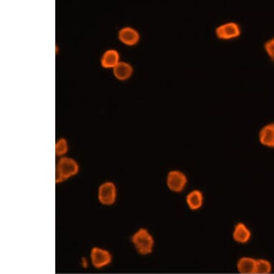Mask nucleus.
Wrapping results in <instances>:
<instances>
[{
	"label": "nucleus",
	"mask_w": 274,
	"mask_h": 274,
	"mask_svg": "<svg viewBox=\"0 0 274 274\" xmlns=\"http://www.w3.org/2000/svg\"><path fill=\"white\" fill-rule=\"evenodd\" d=\"M131 240L139 254L148 256L153 253L155 248V237L148 229L145 228L138 229L133 234Z\"/></svg>",
	"instance_id": "1"
},
{
	"label": "nucleus",
	"mask_w": 274,
	"mask_h": 274,
	"mask_svg": "<svg viewBox=\"0 0 274 274\" xmlns=\"http://www.w3.org/2000/svg\"><path fill=\"white\" fill-rule=\"evenodd\" d=\"M79 164L74 158L63 157L60 158L56 165L55 182L61 183L78 173Z\"/></svg>",
	"instance_id": "2"
},
{
	"label": "nucleus",
	"mask_w": 274,
	"mask_h": 274,
	"mask_svg": "<svg viewBox=\"0 0 274 274\" xmlns=\"http://www.w3.org/2000/svg\"><path fill=\"white\" fill-rule=\"evenodd\" d=\"M188 184V176L180 169H172L168 172L166 177V185L168 189L172 193H182Z\"/></svg>",
	"instance_id": "3"
},
{
	"label": "nucleus",
	"mask_w": 274,
	"mask_h": 274,
	"mask_svg": "<svg viewBox=\"0 0 274 274\" xmlns=\"http://www.w3.org/2000/svg\"><path fill=\"white\" fill-rule=\"evenodd\" d=\"M117 188L113 182L107 181L101 184L98 190V199L102 205L110 206L117 201Z\"/></svg>",
	"instance_id": "4"
},
{
	"label": "nucleus",
	"mask_w": 274,
	"mask_h": 274,
	"mask_svg": "<svg viewBox=\"0 0 274 274\" xmlns=\"http://www.w3.org/2000/svg\"><path fill=\"white\" fill-rule=\"evenodd\" d=\"M92 265L96 269H103L110 265L112 262V253L107 249L101 247H93L90 253Z\"/></svg>",
	"instance_id": "5"
},
{
	"label": "nucleus",
	"mask_w": 274,
	"mask_h": 274,
	"mask_svg": "<svg viewBox=\"0 0 274 274\" xmlns=\"http://www.w3.org/2000/svg\"><path fill=\"white\" fill-rule=\"evenodd\" d=\"M215 34L219 39H229L238 37L241 34L240 25L235 22H229L219 25L215 29Z\"/></svg>",
	"instance_id": "6"
},
{
	"label": "nucleus",
	"mask_w": 274,
	"mask_h": 274,
	"mask_svg": "<svg viewBox=\"0 0 274 274\" xmlns=\"http://www.w3.org/2000/svg\"><path fill=\"white\" fill-rule=\"evenodd\" d=\"M232 237L234 241L239 244H245L251 240L252 232L243 222L236 223L233 230Z\"/></svg>",
	"instance_id": "7"
},
{
	"label": "nucleus",
	"mask_w": 274,
	"mask_h": 274,
	"mask_svg": "<svg viewBox=\"0 0 274 274\" xmlns=\"http://www.w3.org/2000/svg\"><path fill=\"white\" fill-rule=\"evenodd\" d=\"M118 39L128 46L137 45L140 39V35L137 30L131 27H123L118 33Z\"/></svg>",
	"instance_id": "8"
},
{
	"label": "nucleus",
	"mask_w": 274,
	"mask_h": 274,
	"mask_svg": "<svg viewBox=\"0 0 274 274\" xmlns=\"http://www.w3.org/2000/svg\"><path fill=\"white\" fill-rule=\"evenodd\" d=\"M185 202L188 208L192 211L200 210L205 202L203 193L198 189L193 190L187 195Z\"/></svg>",
	"instance_id": "9"
},
{
	"label": "nucleus",
	"mask_w": 274,
	"mask_h": 274,
	"mask_svg": "<svg viewBox=\"0 0 274 274\" xmlns=\"http://www.w3.org/2000/svg\"><path fill=\"white\" fill-rule=\"evenodd\" d=\"M259 141L265 147L274 148V123L263 126L259 131Z\"/></svg>",
	"instance_id": "10"
},
{
	"label": "nucleus",
	"mask_w": 274,
	"mask_h": 274,
	"mask_svg": "<svg viewBox=\"0 0 274 274\" xmlns=\"http://www.w3.org/2000/svg\"><path fill=\"white\" fill-rule=\"evenodd\" d=\"M256 259L250 256H243L237 260L236 269L240 274H255Z\"/></svg>",
	"instance_id": "11"
},
{
	"label": "nucleus",
	"mask_w": 274,
	"mask_h": 274,
	"mask_svg": "<svg viewBox=\"0 0 274 274\" xmlns=\"http://www.w3.org/2000/svg\"><path fill=\"white\" fill-rule=\"evenodd\" d=\"M120 62V55L115 49L106 50L101 57V64L104 69H115Z\"/></svg>",
	"instance_id": "12"
},
{
	"label": "nucleus",
	"mask_w": 274,
	"mask_h": 274,
	"mask_svg": "<svg viewBox=\"0 0 274 274\" xmlns=\"http://www.w3.org/2000/svg\"><path fill=\"white\" fill-rule=\"evenodd\" d=\"M114 75L118 80H126L132 76L134 68L127 62L120 61L113 69Z\"/></svg>",
	"instance_id": "13"
},
{
	"label": "nucleus",
	"mask_w": 274,
	"mask_h": 274,
	"mask_svg": "<svg viewBox=\"0 0 274 274\" xmlns=\"http://www.w3.org/2000/svg\"><path fill=\"white\" fill-rule=\"evenodd\" d=\"M272 263L267 259H256V271L255 274H269L272 273Z\"/></svg>",
	"instance_id": "14"
},
{
	"label": "nucleus",
	"mask_w": 274,
	"mask_h": 274,
	"mask_svg": "<svg viewBox=\"0 0 274 274\" xmlns=\"http://www.w3.org/2000/svg\"><path fill=\"white\" fill-rule=\"evenodd\" d=\"M69 143L65 138H60L55 143V155L56 156L63 157L69 152Z\"/></svg>",
	"instance_id": "15"
},
{
	"label": "nucleus",
	"mask_w": 274,
	"mask_h": 274,
	"mask_svg": "<svg viewBox=\"0 0 274 274\" xmlns=\"http://www.w3.org/2000/svg\"><path fill=\"white\" fill-rule=\"evenodd\" d=\"M264 47H265L266 51L267 52L268 55H269L271 59L274 61V37L265 42Z\"/></svg>",
	"instance_id": "16"
}]
</instances>
